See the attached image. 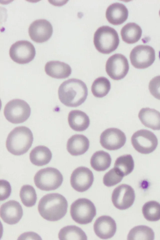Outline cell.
I'll list each match as a JSON object with an SVG mask.
<instances>
[{"label":"cell","mask_w":160,"mask_h":240,"mask_svg":"<svg viewBox=\"0 0 160 240\" xmlns=\"http://www.w3.org/2000/svg\"><path fill=\"white\" fill-rule=\"evenodd\" d=\"M18 239H42L40 237L38 234L33 232H28L24 233L21 235Z\"/></svg>","instance_id":"35"},{"label":"cell","mask_w":160,"mask_h":240,"mask_svg":"<svg viewBox=\"0 0 160 240\" xmlns=\"http://www.w3.org/2000/svg\"><path fill=\"white\" fill-rule=\"evenodd\" d=\"M0 214L1 218L5 222L10 225L15 224L21 219L23 210L18 202L10 200L1 206Z\"/></svg>","instance_id":"16"},{"label":"cell","mask_w":160,"mask_h":240,"mask_svg":"<svg viewBox=\"0 0 160 240\" xmlns=\"http://www.w3.org/2000/svg\"><path fill=\"white\" fill-rule=\"evenodd\" d=\"M59 99L65 105L76 107L82 104L88 95V89L86 84L77 78H71L63 82L59 86L58 91Z\"/></svg>","instance_id":"1"},{"label":"cell","mask_w":160,"mask_h":240,"mask_svg":"<svg viewBox=\"0 0 160 240\" xmlns=\"http://www.w3.org/2000/svg\"><path fill=\"white\" fill-rule=\"evenodd\" d=\"M128 14V9L124 4L116 2L108 7L106 12V17L110 23L119 25L127 20Z\"/></svg>","instance_id":"18"},{"label":"cell","mask_w":160,"mask_h":240,"mask_svg":"<svg viewBox=\"0 0 160 240\" xmlns=\"http://www.w3.org/2000/svg\"><path fill=\"white\" fill-rule=\"evenodd\" d=\"M148 88L151 94L160 100V75L155 77L151 80Z\"/></svg>","instance_id":"33"},{"label":"cell","mask_w":160,"mask_h":240,"mask_svg":"<svg viewBox=\"0 0 160 240\" xmlns=\"http://www.w3.org/2000/svg\"><path fill=\"white\" fill-rule=\"evenodd\" d=\"M131 141L134 148L142 154H148L154 151L158 144L156 135L146 129L139 130L132 135Z\"/></svg>","instance_id":"8"},{"label":"cell","mask_w":160,"mask_h":240,"mask_svg":"<svg viewBox=\"0 0 160 240\" xmlns=\"http://www.w3.org/2000/svg\"><path fill=\"white\" fill-rule=\"evenodd\" d=\"M58 237L60 240H87L85 232L80 228L75 225L63 227L60 230Z\"/></svg>","instance_id":"26"},{"label":"cell","mask_w":160,"mask_h":240,"mask_svg":"<svg viewBox=\"0 0 160 240\" xmlns=\"http://www.w3.org/2000/svg\"><path fill=\"white\" fill-rule=\"evenodd\" d=\"M126 138L125 133L116 128H108L101 133L100 142L104 148L109 150L118 149L125 143Z\"/></svg>","instance_id":"13"},{"label":"cell","mask_w":160,"mask_h":240,"mask_svg":"<svg viewBox=\"0 0 160 240\" xmlns=\"http://www.w3.org/2000/svg\"><path fill=\"white\" fill-rule=\"evenodd\" d=\"M68 121L70 128L78 132L86 130L90 123L88 115L83 112L78 110H72L69 112Z\"/></svg>","instance_id":"22"},{"label":"cell","mask_w":160,"mask_h":240,"mask_svg":"<svg viewBox=\"0 0 160 240\" xmlns=\"http://www.w3.org/2000/svg\"><path fill=\"white\" fill-rule=\"evenodd\" d=\"M68 207V202L64 197L58 193H51L44 196L40 199L38 210L44 219L55 221L65 216Z\"/></svg>","instance_id":"2"},{"label":"cell","mask_w":160,"mask_h":240,"mask_svg":"<svg viewBox=\"0 0 160 240\" xmlns=\"http://www.w3.org/2000/svg\"><path fill=\"white\" fill-rule=\"evenodd\" d=\"M93 42L97 50L104 54L114 51L119 43L118 34L113 28L108 26L99 28L94 35Z\"/></svg>","instance_id":"4"},{"label":"cell","mask_w":160,"mask_h":240,"mask_svg":"<svg viewBox=\"0 0 160 240\" xmlns=\"http://www.w3.org/2000/svg\"><path fill=\"white\" fill-rule=\"evenodd\" d=\"M134 166L132 157L130 154L123 155L118 157L116 160L114 168L123 177L130 173Z\"/></svg>","instance_id":"27"},{"label":"cell","mask_w":160,"mask_h":240,"mask_svg":"<svg viewBox=\"0 0 160 240\" xmlns=\"http://www.w3.org/2000/svg\"><path fill=\"white\" fill-rule=\"evenodd\" d=\"M52 158L50 150L44 146H38L33 149L30 152L29 158L33 164L41 166L49 163Z\"/></svg>","instance_id":"23"},{"label":"cell","mask_w":160,"mask_h":240,"mask_svg":"<svg viewBox=\"0 0 160 240\" xmlns=\"http://www.w3.org/2000/svg\"><path fill=\"white\" fill-rule=\"evenodd\" d=\"M135 197L134 190L131 186L122 184L113 190L112 200L116 208L120 210H125L132 205Z\"/></svg>","instance_id":"12"},{"label":"cell","mask_w":160,"mask_h":240,"mask_svg":"<svg viewBox=\"0 0 160 240\" xmlns=\"http://www.w3.org/2000/svg\"><path fill=\"white\" fill-rule=\"evenodd\" d=\"M111 88V83L109 80L104 77L96 78L93 82L91 91L93 95L98 98L105 96Z\"/></svg>","instance_id":"29"},{"label":"cell","mask_w":160,"mask_h":240,"mask_svg":"<svg viewBox=\"0 0 160 240\" xmlns=\"http://www.w3.org/2000/svg\"><path fill=\"white\" fill-rule=\"evenodd\" d=\"M93 180V174L89 169L84 167H80L75 169L72 173L70 183L76 191L83 192L90 188Z\"/></svg>","instance_id":"14"},{"label":"cell","mask_w":160,"mask_h":240,"mask_svg":"<svg viewBox=\"0 0 160 240\" xmlns=\"http://www.w3.org/2000/svg\"><path fill=\"white\" fill-rule=\"evenodd\" d=\"M105 69L108 75L112 79H122L127 75L129 69L128 59L121 54H115L108 59Z\"/></svg>","instance_id":"11"},{"label":"cell","mask_w":160,"mask_h":240,"mask_svg":"<svg viewBox=\"0 0 160 240\" xmlns=\"http://www.w3.org/2000/svg\"><path fill=\"white\" fill-rule=\"evenodd\" d=\"M142 212L144 218L148 221H156L160 219V204L155 201H151L144 204Z\"/></svg>","instance_id":"30"},{"label":"cell","mask_w":160,"mask_h":240,"mask_svg":"<svg viewBox=\"0 0 160 240\" xmlns=\"http://www.w3.org/2000/svg\"><path fill=\"white\" fill-rule=\"evenodd\" d=\"M31 112L29 104L20 99H13L8 102L5 106L3 111L6 119L14 124L25 122L30 117Z\"/></svg>","instance_id":"7"},{"label":"cell","mask_w":160,"mask_h":240,"mask_svg":"<svg viewBox=\"0 0 160 240\" xmlns=\"http://www.w3.org/2000/svg\"><path fill=\"white\" fill-rule=\"evenodd\" d=\"M128 240H152L154 238V233L149 227L145 225H139L132 228L129 231Z\"/></svg>","instance_id":"28"},{"label":"cell","mask_w":160,"mask_h":240,"mask_svg":"<svg viewBox=\"0 0 160 240\" xmlns=\"http://www.w3.org/2000/svg\"><path fill=\"white\" fill-rule=\"evenodd\" d=\"M130 58L132 65L138 69L147 68L152 65L155 59V52L151 47L139 45L131 51Z\"/></svg>","instance_id":"10"},{"label":"cell","mask_w":160,"mask_h":240,"mask_svg":"<svg viewBox=\"0 0 160 240\" xmlns=\"http://www.w3.org/2000/svg\"><path fill=\"white\" fill-rule=\"evenodd\" d=\"M63 181L62 175L57 169L47 167L42 169L35 174L34 181L36 186L41 190H55L61 186Z\"/></svg>","instance_id":"5"},{"label":"cell","mask_w":160,"mask_h":240,"mask_svg":"<svg viewBox=\"0 0 160 240\" xmlns=\"http://www.w3.org/2000/svg\"><path fill=\"white\" fill-rule=\"evenodd\" d=\"M33 140L30 129L25 126L14 128L8 134L6 147L10 153L17 156L23 155L28 151Z\"/></svg>","instance_id":"3"},{"label":"cell","mask_w":160,"mask_h":240,"mask_svg":"<svg viewBox=\"0 0 160 240\" xmlns=\"http://www.w3.org/2000/svg\"><path fill=\"white\" fill-rule=\"evenodd\" d=\"M19 196L22 202L27 207H32L36 203L37 194L35 189L32 186L25 185L22 186Z\"/></svg>","instance_id":"31"},{"label":"cell","mask_w":160,"mask_h":240,"mask_svg":"<svg viewBox=\"0 0 160 240\" xmlns=\"http://www.w3.org/2000/svg\"><path fill=\"white\" fill-rule=\"evenodd\" d=\"M159 58L160 59V51L159 52Z\"/></svg>","instance_id":"36"},{"label":"cell","mask_w":160,"mask_h":240,"mask_svg":"<svg viewBox=\"0 0 160 240\" xmlns=\"http://www.w3.org/2000/svg\"><path fill=\"white\" fill-rule=\"evenodd\" d=\"M111 162V158L110 155L102 150L95 152L90 160L91 167L97 171L106 170L110 167Z\"/></svg>","instance_id":"25"},{"label":"cell","mask_w":160,"mask_h":240,"mask_svg":"<svg viewBox=\"0 0 160 240\" xmlns=\"http://www.w3.org/2000/svg\"><path fill=\"white\" fill-rule=\"evenodd\" d=\"M142 32V30L138 25L134 22H130L122 27L121 34L123 41L128 44H133L140 39Z\"/></svg>","instance_id":"24"},{"label":"cell","mask_w":160,"mask_h":240,"mask_svg":"<svg viewBox=\"0 0 160 240\" xmlns=\"http://www.w3.org/2000/svg\"><path fill=\"white\" fill-rule=\"evenodd\" d=\"M28 32L31 39L37 43L46 42L52 36V27L48 21L45 19L36 20L28 28Z\"/></svg>","instance_id":"15"},{"label":"cell","mask_w":160,"mask_h":240,"mask_svg":"<svg viewBox=\"0 0 160 240\" xmlns=\"http://www.w3.org/2000/svg\"><path fill=\"white\" fill-rule=\"evenodd\" d=\"M0 200L3 201L10 196L11 187L9 182L4 180H0Z\"/></svg>","instance_id":"34"},{"label":"cell","mask_w":160,"mask_h":240,"mask_svg":"<svg viewBox=\"0 0 160 240\" xmlns=\"http://www.w3.org/2000/svg\"><path fill=\"white\" fill-rule=\"evenodd\" d=\"M123 177L114 168L104 175L103 179V183L105 186L110 187L121 182Z\"/></svg>","instance_id":"32"},{"label":"cell","mask_w":160,"mask_h":240,"mask_svg":"<svg viewBox=\"0 0 160 240\" xmlns=\"http://www.w3.org/2000/svg\"><path fill=\"white\" fill-rule=\"evenodd\" d=\"M93 229L97 236L102 239L112 238L115 234L117 226L115 220L108 216H102L95 221Z\"/></svg>","instance_id":"17"},{"label":"cell","mask_w":160,"mask_h":240,"mask_svg":"<svg viewBox=\"0 0 160 240\" xmlns=\"http://www.w3.org/2000/svg\"><path fill=\"white\" fill-rule=\"evenodd\" d=\"M159 15H160V11H159Z\"/></svg>","instance_id":"37"},{"label":"cell","mask_w":160,"mask_h":240,"mask_svg":"<svg viewBox=\"0 0 160 240\" xmlns=\"http://www.w3.org/2000/svg\"><path fill=\"white\" fill-rule=\"evenodd\" d=\"M89 146V141L85 136L82 134H75L68 139L67 149L71 155L77 156L86 152Z\"/></svg>","instance_id":"20"},{"label":"cell","mask_w":160,"mask_h":240,"mask_svg":"<svg viewBox=\"0 0 160 240\" xmlns=\"http://www.w3.org/2000/svg\"><path fill=\"white\" fill-rule=\"evenodd\" d=\"M9 54L14 62L25 64L32 61L36 55L33 45L27 40L18 41L12 44L10 48Z\"/></svg>","instance_id":"9"},{"label":"cell","mask_w":160,"mask_h":240,"mask_svg":"<svg viewBox=\"0 0 160 240\" xmlns=\"http://www.w3.org/2000/svg\"><path fill=\"white\" fill-rule=\"evenodd\" d=\"M70 213L72 219L81 224L91 222L96 214L94 204L85 198H79L71 204Z\"/></svg>","instance_id":"6"},{"label":"cell","mask_w":160,"mask_h":240,"mask_svg":"<svg viewBox=\"0 0 160 240\" xmlns=\"http://www.w3.org/2000/svg\"><path fill=\"white\" fill-rule=\"evenodd\" d=\"M138 117L145 127L153 130H160V112L149 108H143L140 111Z\"/></svg>","instance_id":"21"},{"label":"cell","mask_w":160,"mask_h":240,"mask_svg":"<svg viewBox=\"0 0 160 240\" xmlns=\"http://www.w3.org/2000/svg\"><path fill=\"white\" fill-rule=\"evenodd\" d=\"M45 71L49 76L57 79L68 77L72 72V69L68 64L58 61H50L46 64Z\"/></svg>","instance_id":"19"}]
</instances>
